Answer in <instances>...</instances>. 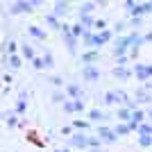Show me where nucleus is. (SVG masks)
<instances>
[{
  "mask_svg": "<svg viewBox=\"0 0 152 152\" xmlns=\"http://www.w3.org/2000/svg\"><path fill=\"white\" fill-rule=\"evenodd\" d=\"M14 12H30V5L27 2H18V5L14 7Z\"/></svg>",
  "mask_w": 152,
  "mask_h": 152,
  "instance_id": "1",
  "label": "nucleus"
},
{
  "mask_svg": "<svg viewBox=\"0 0 152 152\" xmlns=\"http://www.w3.org/2000/svg\"><path fill=\"white\" fill-rule=\"evenodd\" d=\"M32 2H41V0H32Z\"/></svg>",
  "mask_w": 152,
  "mask_h": 152,
  "instance_id": "2",
  "label": "nucleus"
}]
</instances>
